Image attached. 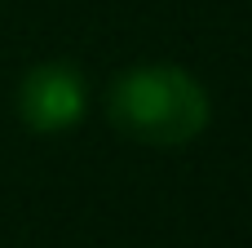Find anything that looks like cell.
<instances>
[{
	"mask_svg": "<svg viewBox=\"0 0 252 248\" xmlns=\"http://www.w3.org/2000/svg\"><path fill=\"white\" fill-rule=\"evenodd\" d=\"M89 106V84L71 62H40L18 84V115L31 133H62Z\"/></svg>",
	"mask_w": 252,
	"mask_h": 248,
	"instance_id": "2",
	"label": "cell"
},
{
	"mask_svg": "<svg viewBox=\"0 0 252 248\" xmlns=\"http://www.w3.org/2000/svg\"><path fill=\"white\" fill-rule=\"evenodd\" d=\"M111 124L142 146H186L208 129L204 84L173 62H142L115 75L106 93Z\"/></svg>",
	"mask_w": 252,
	"mask_h": 248,
	"instance_id": "1",
	"label": "cell"
}]
</instances>
